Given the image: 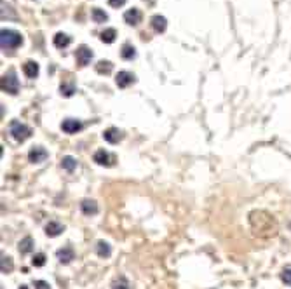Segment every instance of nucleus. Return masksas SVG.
<instances>
[{
	"instance_id": "obj_8",
	"label": "nucleus",
	"mask_w": 291,
	"mask_h": 289,
	"mask_svg": "<svg viewBox=\"0 0 291 289\" xmlns=\"http://www.w3.org/2000/svg\"><path fill=\"white\" fill-rule=\"evenodd\" d=\"M115 82L121 89H124V87H129L134 82V75L131 72H119L115 77Z\"/></svg>"
},
{
	"instance_id": "obj_16",
	"label": "nucleus",
	"mask_w": 291,
	"mask_h": 289,
	"mask_svg": "<svg viewBox=\"0 0 291 289\" xmlns=\"http://www.w3.org/2000/svg\"><path fill=\"white\" fill-rule=\"evenodd\" d=\"M34 239L32 237H25V239H21L19 244H18V249H19L21 254H28V253L34 251Z\"/></svg>"
},
{
	"instance_id": "obj_3",
	"label": "nucleus",
	"mask_w": 291,
	"mask_h": 289,
	"mask_svg": "<svg viewBox=\"0 0 291 289\" xmlns=\"http://www.w3.org/2000/svg\"><path fill=\"white\" fill-rule=\"evenodd\" d=\"M2 89L9 94H18L19 92V80L16 77V72L9 70L7 73H4L2 77Z\"/></svg>"
},
{
	"instance_id": "obj_13",
	"label": "nucleus",
	"mask_w": 291,
	"mask_h": 289,
	"mask_svg": "<svg viewBox=\"0 0 291 289\" xmlns=\"http://www.w3.org/2000/svg\"><path fill=\"white\" fill-rule=\"evenodd\" d=\"M92 161L100 165H112V157H110V153L105 152V150H98V152L92 155Z\"/></svg>"
},
{
	"instance_id": "obj_30",
	"label": "nucleus",
	"mask_w": 291,
	"mask_h": 289,
	"mask_svg": "<svg viewBox=\"0 0 291 289\" xmlns=\"http://www.w3.org/2000/svg\"><path fill=\"white\" fill-rule=\"evenodd\" d=\"M109 4L112 5V7H122V5L126 4V0H109Z\"/></svg>"
},
{
	"instance_id": "obj_9",
	"label": "nucleus",
	"mask_w": 291,
	"mask_h": 289,
	"mask_svg": "<svg viewBox=\"0 0 291 289\" xmlns=\"http://www.w3.org/2000/svg\"><path fill=\"white\" fill-rule=\"evenodd\" d=\"M80 209H82V213L86 216L98 215V204H96V200H92V199H84L82 202H80Z\"/></svg>"
},
{
	"instance_id": "obj_5",
	"label": "nucleus",
	"mask_w": 291,
	"mask_h": 289,
	"mask_svg": "<svg viewBox=\"0 0 291 289\" xmlns=\"http://www.w3.org/2000/svg\"><path fill=\"white\" fill-rule=\"evenodd\" d=\"M75 58H77V63H79L80 66H86L91 63L92 59V51L89 49L88 46H80L79 49H77V54H75Z\"/></svg>"
},
{
	"instance_id": "obj_6",
	"label": "nucleus",
	"mask_w": 291,
	"mask_h": 289,
	"mask_svg": "<svg viewBox=\"0 0 291 289\" xmlns=\"http://www.w3.org/2000/svg\"><path fill=\"white\" fill-rule=\"evenodd\" d=\"M61 129L67 132V134H75L77 131L82 129V122L77 120V119H67V120H63Z\"/></svg>"
},
{
	"instance_id": "obj_26",
	"label": "nucleus",
	"mask_w": 291,
	"mask_h": 289,
	"mask_svg": "<svg viewBox=\"0 0 291 289\" xmlns=\"http://www.w3.org/2000/svg\"><path fill=\"white\" fill-rule=\"evenodd\" d=\"M32 263H34V267H44L46 265V254L44 253H37L34 256V260H32Z\"/></svg>"
},
{
	"instance_id": "obj_19",
	"label": "nucleus",
	"mask_w": 291,
	"mask_h": 289,
	"mask_svg": "<svg viewBox=\"0 0 291 289\" xmlns=\"http://www.w3.org/2000/svg\"><path fill=\"white\" fill-rule=\"evenodd\" d=\"M61 167L68 173H73L75 167H77V159H73L72 155H65L61 159Z\"/></svg>"
},
{
	"instance_id": "obj_18",
	"label": "nucleus",
	"mask_w": 291,
	"mask_h": 289,
	"mask_svg": "<svg viewBox=\"0 0 291 289\" xmlns=\"http://www.w3.org/2000/svg\"><path fill=\"white\" fill-rule=\"evenodd\" d=\"M72 38L68 37L67 33H56L55 35V46L58 47V49H65L67 46H70Z\"/></svg>"
},
{
	"instance_id": "obj_24",
	"label": "nucleus",
	"mask_w": 291,
	"mask_h": 289,
	"mask_svg": "<svg viewBox=\"0 0 291 289\" xmlns=\"http://www.w3.org/2000/svg\"><path fill=\"white\" fill-rule=\"evenodd\" d=\"M91 16H92V19H94V23H105V21L109 19L107 13H105V11H101V9H98V7L92 9Z\"/></svg>"
},
{
	"instance_id": "obj_14",
	"label": "nucleus",
	"mask_w": 291,
	"mask_h": 289,
	"mask_svg": "<svg viewBox=\"0 0 291 289\" xmlns=\"http://www.w3.org/2000/svg\"><path fill=\"white\" fill-rule=\"evenodd\" d=\"M150 23H152V28L155 30L157 33L164 32L167 26V21L164 16H161V14H155V16H152V19H150Z\"/></svg>"
},
{
	"instance_id": "obj_10",
	"label": "nucleus",
	"mask_w": 291,
	"mask_h": 289,
	"mask_svg": "<svg viewBox=\"0 0 291 289\" xmlns=\"http://www.w3.org/2000/svg\"><path fill=\"white\" fill-rule=\"evenodd\" d=\"M124 19H126V23H127V25L136 26L138 23L142 21V13H140V9L133 7V9H129V11H126Z\"/></svg>"
},
{
	"instance_id": "obj_7",
	"label": "nucleus",
	"mask_w": 291,
	"mask_h": 289,
	"mask_svg": "<svg viewBox=\"0 0 291 289\" xmlns=\"http://www.w3.org/2000/svg\"><path fill=\"white\" fill-rule=\"evenodd\" d=\"M56 256H58L59 263L67 265V263H70L72 260H75V251H73V248H70V246H65V248H61L58 253H56Z\"/></svg>"
},
{
	"instance_id": "obj_23",
	"label": "nucleus",
	"mask_w": 291,
	"mask_h": 289,
	"mask_svg": "<svg viewBox=\"0 0 291 289\" xmlns=\"http://www.w3.org/2000/svg\"><path fill=\"white\" fill-rule=\"evenodd\" d=\"M112 68H113V65L110 61H100L98 65H96V72L101 75H109L110 72H112Z\"/></svg>"
},
{
	"instance_id": "obj_25",
	"label": "nucleus",
	"mask_w": 291,
	"mask_h": 289,
	"mask_svg": "<svg viewBox=\"0 0 291 289\" xmlns=\"http://www.w3.org/2000/svg\"><path fill=\"white\" fill-rule=\"evenodd\" d=\"M281 281L286 286H291V267H284L281 272Z\"/></svg>"
},
{
	"instance_id": "obj_31",
	"label": "nucleus",
	"mask_w": 291,
	"mask_h": 289,
	"mask_svg": "<svg viewBox=\"0 0 291 289\" xmlns=\"http://www.w3.org/2000/svg\"><path fill=\"white\" fill-rule=\"evenodd\" d=\"M19 289H30V288H28V286H25V284H23V286H19Z\"/></svg>"
},
{
	"instance_id": "obj_11",
	"label": "nucleus",
	"mask_w": 291,
	"mask_h": 289,
	"mask_svg": "<svg viewBox=\"0 0 291 289\" xmlns=\"http://www.w3.org/2000/svg\"><path fill=\"white\" fill-rule=\"evenodd\" d=\"M103 138H105V141L115 144L122 140V131L121 129H117V127H109L107 131L103 132Z\"/></svg>"
},
{
	"instance_id": "obj_17",
	"label": "nucleus",
	"mask_w": 291,
	"mask_h": 289,
	"mask_svg": "<svg viewBox=\"0 0 291 289\" xmlns=\"http://www.w3.org/2000/svg\"><path fill=\"white\" fill-rule=\"evenodd\" d=\"M23 72H25V75L28 79H35L38 75V65L35 61H26L23 65Z\"/></svg>"
},
{
	"instance_id": "obj_1",
	"label": "nucleus",
	"mask_w": 291,
	"mask_h": 289,
	"mask_svg": "<svg viewBox=\"0 0 291 289\" xmlns=\"http://www.w3.org/2000/svg\"><path fill=\"white\" fill-rule=\"evenodd\" d=\"M0 44H2V49H16L23 44V37L14 30L4 28L0 32Z\"/></svg>"
},
{
	"instance_id": "obj_2",
	"label": "nucleus",
	"mask_w": 291,
	"mask_h": 289,
	"mask_svg": "<svg viewBox=\"0 0 291 289\" xmlns=\"http://www.w3.org/2000/svg\"><path fill=\"white\" fill-rule=\"evenodd\" d=\"M9 132H11V136H13L16 141H19V143H23V141H26L30 136H32V129H30L26 124H23V122H18V120H13V122H11Z\"/></svg>"
},
{
	"instance_id": "obj_20",
	"label": "nucleus",
	"mask_w": 291,
	"mask_h": 289,
	"mask_svg": "<svg viewBox=\"0 0 291 289\" xmlns=\"http://www.w3.org/2000/svg\"><path fill=\"white\" fill-rule=\"evenodd\" d=\"M129 288H131V286H129L127 279H126L124 275L115 277L112 281V289H129Z\"/></svg>"
},
{
	"instance_id": "obj_15",
	"label": "nucleus",
	"mask_w": 291,
	"mask_h": 289,
	"mask_svg": "<svg viewBox=\"0 0 291 289\" xmlns=\"http://www.w3.org/2000/svg\"><path fill=\"white\" fill-rule=\"evenodd\" d=\"M96 254L100 258H109L112 254V248H110L109 242H105V240H98L96 244Z\"/></svg>"
},
{
	"instance_id": "obj_28",
	"label": "nucleus",
	"mask_w": 291,
	"mask_h": 289,
	"mask_svg": "<svg viewBox=\"0 0 291 289\" xmlns=\"http://www.w3.org/2000/svg\"><path fill=\"white\" fill-rule=\"evenodd\" d=\"M59 89H61V94L67 96V98L75 92V87L72 86V84H61V87H59Z\"/></svg>"
},
{
	"instance_id": "obj_22",
	"label": "nucleus",
	"mask_w": 291,
	"mask_h": 289,
	"mask_svg": "<svg viewBox=\"0 0 291 289\" xmlns=\"http://www.w3.org/2000/svg\"><path fill=\"white\" fill-rule=\"evenodd\" d=\"M117 37V32L113 28H107L105 32H101V40L105 42V44H112L113 40H115Z\"/></svg>"
},
{
	"instance_id": "obj_21",
	"label": "nucleus",
	"mask_w": 291,
	"mask_h": 289,
	"mask_svg": "<svg viewBox=\"0 0 291 289\" xmlns=\"http://www.w3.org/2000/svg\"><path fill=\"white\" fill-rule=\"evenodd\" d=\"M121 56L124 59H133L134 56H136V49H134L131 44H124V46H122V51H121Z\"/></svg>"
},
{
	"instance_id": "obj_12",
	"label": "nucleus",
	"mask_w": 291,
	"mask_h": 289,
	"mask_svg": "<svg viewBox=\"0 0 291 289\" xmlns=\"http://www.w3.org/2000/svg\"><path fill=\"white\" fill-rule=\"evenodd\" d=\"M63 230H65V227H63L59 221H55V219L46 225V235L47 237H58Z\"/></svg>"
},
{
	"instance_id": "obj_4",
	"label": "nucleus",
	"mask_w": 291,
	"mask_h": 289,
	"mask_svg": "<svg viewBox=\"0 0 291 289\" xmlns=\"http://www.w3.org/2000/svg\"><path fill=\"white\" fill-rule=\"evenodd\" d=\"M47 157H49V153H47L46 148H42V146H34V148L28 152V161L34 162V164H40V162H44Z\"/></svg>"
},
{
	"instance_id": "obj_27",
	"label": "nucleus",
	"mask_w": 291,
	"mask_h": 289,
	"mask_svg": "<svg viewBox=\"0 0 291 289\" xmlns=\"http://www.w3.org/2000/svg\"><path fill=\"white\" fill-rule=\"evenodd\" d=\"M13 270V261H11V258L9 256H2V272L7 273Z\"/></svg>"
},
{
	"instance_id": "obj_29",
	"label": "nucleus",
	"mask_w": 291,
	"mask_h": 289,
	"mask_svg": "<svg viewBox=\"0 0 291 289\" xmlns=\"http://www.w3.org/2000/svg\"><path fill=\"white\" fill-rule=\"evenodd\" d=\"M34 286H35V289H51L49 282H46V281H35Z\"/></svg>"
}]
</instances>
